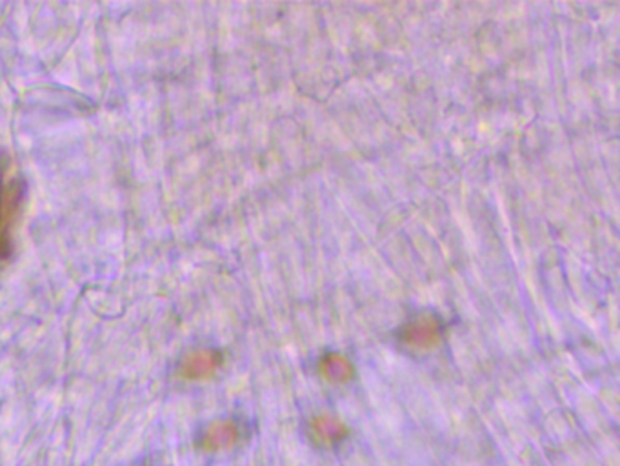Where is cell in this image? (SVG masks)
I'll list each match as a JSON object with an SVG mask.
<instances>
[{
	"label": "cell",
	"mask_w": 620,
	"mask_h": 466,
	"mask_svg": "<svg viewBox=\"0 0 620 466\" xmlns=\"http://www.w3.org/2000/svg\"><path fill=\"white\" fill-rule=\"evenodd\" d=\"M326 368H328V375L330 377H337V379H344L348 374H346V370H348V365L344 363V361H330L328 365H326Z\"/></svg>",
	"instance_id": "cell-5"
},
{
	"label": "cell",
	"mask_w": 620,
	"mask_h": 466,
	"mask_svg": "<svg viewBox=\"0 0 620 466\" xmlns=\"http://www.w3.org/2000/svg\"><path fill=\"white\" fill-rule=\"evenodd\" d=\"M238 439V428L231 421H219L211 425L204 436V448L222 450L229 448Z\"/></svg>",
	"instance_id": "cell-3"
},
{
	"label": "cell",
	"mask_w": 620,
	"mask_h": 466,
	"mask_svg": "<svg viewBox=\"0 0 620 466\" xmlns=\"http://www.w3.org/2000/svg\"><path fill=\"white\" fill-rule=\"evenodd\" d=\"M219 365H220V358L217 352L201 350V352L188 356V359L182 363V375L185 379H194V381L206 379L217 370Z\"/></svg>",
	"instance_id": "cell-2"
},
{
	"label": "cell",
	"mask_w": 620,
	"mask_h": 466,
	"mask_svg": "<svg viewBox=\"0 0 620 466\" xmlns=\"http://www.w3.org/2000/svg\"><path fill=\"white\" fill-rule=\"evenodd\" d=\"M26 181L12 166L6 155H0V261H8L15 250V228L19 224L24 201Z\"/></svg>",
	"instance_id": "cell-1"
},
{
	"label": "cell",
	"mask_w": 620,
	"mask_h": 466,
	"mask_svg": "<svg viewBox=\"0 0 620 466\" xmlns=\"http://www.w3.org/2000/svg\"><path fill=\"white\" fill-rule=\"evenodd\" d=\"M314 432H315L317 439L323 441V443H335V441L342 439L344 434H346V430H344L342 425H339V423H335V421H330V419H319V421H315Z\"/></svg>",
	"instance_id": "cell-4"
}]
</instances>
